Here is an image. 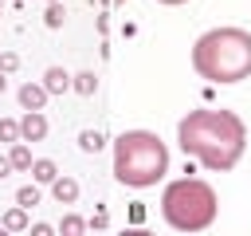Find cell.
Returning a JSON list of instances; mask_svg holds the SVG:
<instances>
[{
	"label": "cell",
	"mask_w": 251,
	"mask_h": 236,
	"mask_svg": "<svg viewBox=\"0 0 251 236\" xmlns=\"http://www.w3.org/2000/svg\"><path fill=\"white\" fill-rule=\"evenodd\" d=\"M176 146L196 165H204L212 173H227V169H235V161L247 149V126L235 110L200 106L176 122Z\"/></svg>",
	"instance_id": "1"
},
{
	"label": "cell",
	"mask_w": 251,
	"mask_h": 236,
	"mask_svg": "<svg viewBox=\"0 0 251 236\" xmlns=\"http://www.w3.org/2000/svg\"><path fill=\"white\" fill-rule=\"evenodd\" d=\"M192 71L212 87H231L251 79V31L212 28L192 43Z\"/></svg>",
	"instance_id": "2"
},
{
	"label": "cell",
	"mask_w": 251,
	"mask_h": 236,
	"mask_svg": "<svg viewBox=\"0 0 251 236\" xmlns=\"http://www.w3.org/2000/svg\"><path fill=\"white\" fill-rule=\"evenodd\" d=\"M114 177L129 189H153L169 173V146L153 130H126L114 138Z\"/></svg>",
	"instance_id": "3"
},
{
	"label": "cell",
	"mask_w": 251,
	"mask_h": 236,
	"mask_svg": "<svg viewBox=\"0 0 251 236\" xmlns=\"http://www.w3.org/2000/svg\"><path fill=\"white\" fill-rule=\"evenodd\" d=\"M161 216L173 232H204L220 216V193L200 177H176L161 189Z\"/></svg>",
	"instance_id": "4"
},
{
	"label": "cell",
	"mask_w": 251,
	"mask_h": 236,
	"mask_svg": "<svg viewBox=\"0 0 251 236\" xmlns=\"http://www.w3.org/2000/svg\"><path fill=\"white\" fill-rule=\"evenodd\" d=\"M20 138H24V142H43V138H47V114H43V110H24V118H20Z\"/></svg>",
	"instance_id": "5"
},
{
	"label": "cell",
	"mask_w": 251,
	"mask_h": 236,
	"mask_svg": "<svg viewBox=\"0 0 251 236\" xmlns=\"http://www.w3.org/2000/svg\"><path fill=\"white\" fill-rule=\"evenodd\" d=\"M16 98H20V110H43L51 94H47L43 83H24V87L16 90Z\"/></svg>",
	"instance_id": "6"
},
{
	"label": "cell",
	"mask_w": 251,
	"mask_h": 236,
	"mask_svg": "<svg viewBox=\"0 0 251 236\" xmlns=\"http://www.w3.org/2000/svg\"><path fill=\"white\" fill-rule=\"evenodd\" d=\"M51 197H55L59 205H75V201H78V181L67 177V173H59V177L51 181Z\"/></svg>",
	"instance_id": "7"
},
{
	"label": "cell",
	"mask_w": 251,
	"mask_h": 236,
	"mask_svg": "<svg viewBox=\"0 0 251 236\" xmlns=\"http://www.w3.org/2000/svg\"><path fill=\"white\" fill-rule=\"evenodd\" d=\"M39 83L47 87V94H67V90H71V71H63V67H47Z\"/></svg>",
	"instance_id": "8"
},
{
	"label": "cell",
	"mask_w": 251,
	"mask_h": 236,
	"mask_svg": "<svg viewBox=\"0 0 251 236\" xmlns=\"http://www.w3.org/2000/svg\"><path fill=\"white\" fill-rule=\"evenodd\" d=\"M0 228H4V232H27V228H31L27 208H24V205H12V208L0 216Z\"/></svg>",
	"instance_id": "9"
},
{
	"label": "cell",
	"mask_w": 251,
	"mask_h": 236,
	"mask_svg": "<svg viewBox=\"0 0 251 236\" xmlns=\"http://www.w3.org/2000/svg\"><path fill=\"white\" fill-rule=\"evenodd\" d=\"M8 161H12V169H16V173H27V169H31V161H35V157H31V149H27V142H24V138H20V142H12Z\"/></svg>",
	"instance_id": "10"
},
{
	"label": "cell",
	"mask_w": 251,
	"mask_h": 236,
	"mask_svg": "<svg viewBox=\"0 0 251 236\" xmlns=\"http://www.w3.org/2000/svg\"><path fill=\"white\" fill-rule=\"evenodd\" d=\"M27 173H31V181H39V185H51V181L59 177V165H55L51 157H35Z\"/></svg>",
	"instance_id": "11"
},
{
	"label": "cell",
	"mask_w": 251,
	"mask_h": 236,
	"mask_svg": "<svg viewBox=\"0 0 251 236\" xmlns=\"http://www.w3.org/2000/svg\"><path fill=\"white\" fill-rule=\"evenodd\" d=\"M71 90H78V94H94V90H98V75H94V71H78V75H71Z\"/></svg>",
	"instance_id": "12"
},
{
	"label": "cell",
	"mask_w": 251,
	"mask_h": 236,
	"mask_svg": "<svg viewBox=\"0 0 251 236\" xmlns=\"http://www.w3.org/2000/svg\"><path fill=\"white\" fill-rule=\"evenodd\" d=\"M63 20H67L63 0H51V4H47V12H43V24H47V28H63Z\"/></svg>",
	"instance_id": "13"
},
{
	"label": "cell",
	"mask_w": 251,
	"mask_h": 236,
	"mask_svg": "<svg viewBox=\"0 0 251 236\" xmlns=\"http://www.w3.org/2000/svg\"><path fill=\"white\" fill-rule=\"evenodd\" d=\"M102 142H106V138H102L98 130H82V134H78V149H82V153H98Z\"/></svg>",
	"instance_id": "14"
},
{
	"label": "cell",
	"mask_w": 251,
	"mask_h": 236,
	"mask_svg": "<svg viewBox=\"0 0 251 236\" xmlns=\"http://www.w3.org/2000/svg\"><path fill=\"white\" fill-rule=\"evenodd\" d=\"M16 205H24V208L31 212V205H39V181H35V185H20V189H16Z\"/></svg>",
	"instance_id": "15"
},
{
	"label": "cell",
	"mask_w": 251,
	"mask_h": 236,
	"mask_svg": "<svg viewBox=\"0 0 251 236\" xmlns=\"http://www.w3.org/2000/svg\"><path fill=\"white\" fill-rule=\"evenodd\" d=\"M59 232H67V236H78V232H86V220H82L78 212H67V216H63V224H59Z\"/></svg>",
	"instance_id": "16"
},
{
	"label": "cell",
	"mask_w": 251,
	"mask_h": 236,
	"mask_svg": "<svg viewBox=\"0 0 251 236\" xmlns=\"http://www.w3.org/2000/svg\"><path fill=\"white\" fill-rule=\"evenodd\" d=\"M0 142H20V118H0Z\"/></svg>",
	"instance_id": "17"
},
{
	"label": "cell",
	"mask_w": 251,
	"mask_h": 236,
	"mask_svg": "<svg viewBox=\"0 0 251 236\" xmlns=\"http://www.w3.org/2000/svg\"><path fill=\"white\" fill-rule=\"evenodd\" d=\"M16 67H20V55H16V51H0V71H8V75H12Z\"/></svg>",
	"instance_id": "18"
},
{
	"label": "cell",
	"mask_w": 251,
	"mask_h": 236,
	"mask_svg": "<svg viewBox=\"0 0 251 236\" xmlns=\"http://www.w3.org/2000/svg\"><path fill=\"white\" fill-rule=\"evenodd\" d=\"M8 173H12V161H8V153H0V181H8Z\"/></svg>",
	"instance_id": "19"
},
{
	"label": "cell",
	"mask_w": 251,
	"mask_h": 236,
	"mask_svg": "<svg viewBox=\"0 0 251 236\" xmlns=\"http://www.w3.org/2000/svg\"><path fill=\"white\" fill-rule=\"evenodd\" d=\"M27 232H35V236H51V232H55V228H51V224H31V228H27Z\"/></svg>",
	"instance_id": "20"
},
{
	"label": "cell",
	"mask_w": 251,
	"mask_h": 236,
	"mask_svg": "<svg viewBox=\"0 0 251 236\" xmlns=\"http://www.w3.org/2000/svg\"><path fill=\"white\" fill-rule=\"evenodd\" d=\"M8 90V71H0V94Z\"/></svg>",
	"instance_id": "21"
},
{
	"label": "cell",
	"mask_w": 251,
	"mask_h": 236,
	"mask_svg": "<svg viewBox=\"0 0 251 236\" xmlns=\"http://www.w3.org/2000/svg\"><path fill=\"white\" fill-rule=\"evenodd\" d=\"M157 4H169V8H176V4H188V0H157Z\"/></svg>",
	"instance_id": "22"
},
{
	"label": "cell",
	"mask_w": 251,
	"mask_h": 236,
	"mask_svg": "<svg viewBox=\"0 0 251 236\" xmlns=\"http://www.w3.org/2000/svg\"><path fill=\"white\" fill-rule=\"evenodd\" d=\"M0 16H4V0H0Z\"/></svg>",
	"instance_id": "23"
},
{
	"label": "cell",
	"mask_w": 251,
	"mask_h": 236,
	"mask_svg": "<svg viewBox=\"0 0 251 236\" xmlns=\"http://www.w3.org/2000/svg\"><path fill=\"white\" fill-rule=\"evenodd\" d=\"M114 4H126V0H114Z\"/></svg>",
	"instance_id": "24"
},
{
	"label": "cell",
	"mask_w": 251,
	"mask_h": 236,
	"mask_svg": "<svg viewBox=\"0 0 251 236\" xmlns=\"http://www.w3.org/2000/svg\"><path fill=\"white\" fill-rule=\"evenodd\" d=\"M16 4H24V0H16Z\"/></svg>",
	"instance_id": "25"
},
{
	"label": "cell",
	"mask_w": 251,
	"mask_h": 236,
	"mask_svg": "<svg viewBox=\"0 0 251 236\" xmlns=\"http://www.w3.org/2000/svg\"><path fill=\"white\" fill-rule=\"evenodd\" d=\"M47 4H51V0H47Z\"/></svg>",
	"instance_id": "26"
}]
</instances>
